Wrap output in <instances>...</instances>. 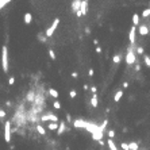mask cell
Returning <instances> with one entry per match:
<instances>
[{
	"label": "cell",
	"instance_id": "1",
	"mask_svg": "<svg viewBox=\"0 0 150 150\" xmlns=\"http://www.w3.org/2000/svg\"><path fill=\"white\" fill-rule=\"evenodd\" d=\"M3 54H2V64H3V70L4 73L8 72V49L7 46H3Z\"/></svg>",
	"mask_w": 150,
	"mask_h": 150
},
{
	"label": "cell",
	"instance_id": "2",
	"mask_svg": "<svg viewBox=\"0 0 150 150\" xmlns=\"http://www.w3.org/2000/svg\"><path fill=\"white\" fill-rule=\"evenodd\" d=\"M58 25H60V19L57 18V19H54V20H53V23H51V26L48 29V31H46V37H48V38L53 35V32L55 31V29H57V26H58Z\"/></svg>",
	"mask_w": 150,
	"mask_h": 150
},
{
	"label": "cell",
	"instance_id": "3",
	"mask_svg": "<svg viewBox=\"0 0 150 150\" xmlns=\"http://www.w3.org/2000/svg\"><path fill=\"white\" fill-rule=\"evenodd\" d=\"M4 139H6V142L11 141V123L10 122H7L6 126H4Z\"/></svg>",
	"mask_w": 150,
	"mask_h": 150
},
{
	"label": "cell",
	"instance_id": "4",
	"mask_svg": "<svg viewBox=\"0 0 150 150\" xmlns=\"http://www.w3.org/2000/svg\"><path fill=\"white\" fill-rule=\"evenodd\" d=\"M135 61H137V57H135L134 51L131 50V49H129L127 55H126V62H127V65H131V64H134Z\"/></svg>",
	"mask_w": 150,
	"mask_h": 150
},
{
	"label": "cell",
	"instance_id": "5",
	"mask_svg": "<svg viewBox=\"0 0 150 150\" xmlns=\"http://www.w3.org/2000/svg\"><path fill=\"white\" fill-rule=\"evenodd\" d=\"M41 120H51V122H54V123H57V120H58V118L55 115H53L51 112H49V114H46V115H42L41 116Z\"/></svg>",
	"mask_w": 150,
	"mask_h": 150
},
{
	"label": "cell",
	"instance_id": "6",
	"mask_svg": "<svg viewBox=\"0 0 150 150\" xmlns=\"http://www.w3.org/2000/svg\"><path fill=\"white\" fill-rule=\"evenodd\" d=\"M73 126H74V127H77V129H80V127H84V129H87V127H88V122L77 119V120H74V122H73Z\"/></svg>",
	"mask_w": 150,
	"mask_h": 150
},
{
	"label": "cell",
	"instance_id": "7",
	"mask_svg": "<svg viewBox=\"0 0 150 150\" xmlns=\"http://www.w3.org/2000/svg\"><path fill=\"white\" fill-rule=\"evenodd\" d=\"M81 4H83V2H81V0H74V2H72V10H73L74 12L80 11V8H81Z\"/></svg>",
	"mask_w": 150,
	"mask_h": 150
},
{
	"label": "cell",
	"instance_id": "8",
	"mask_svg": "<svg viewBox=\"0 0 150 150\" xmlns=\"http://www.w3.org/2000/svg\"><path fill=\"white\" fill-rule=\"evenodd\" d=\"M135 27H137V26H133V27H131L130 34H129V38H130V43H131V45L135 43Z\"/></svg>",
	"mask_w": 150,
	"mask_h": 150
},
{
	"label": "cell",
	"instance_id": "9",
	"mask_svg": "<svg viewBox=\"0 0 150 150\" xmlns=\"http://www.w3.org/2000/svg\"><path fill=\"white\" fill-rule=\"evenodd\" d=\"M35 104L37 106H39V107H42L43 106V95H42L41 92H38V95H37V97H35Z\"/></svg>",
	"mask_w": 150,
	"mask_h": 150
},
{
	"label": "cell",
	"instance_id": "10",
	"mask_svg": "<svg viewBox=\"0 0 150 150\" xmlns=\"http://www.w3.org/2000/svg\"><path fill=\"white\" fill-rule=\"evenodd\" d=\"M65 130H66V124H65V122H60V127L57 130V134L58 135H62L65 133Z\"/></svg>",
	"mask_w": 150,
	"mask_h": 150
},
{
	"label": "cell",
	"instance_id": "11",
	"mask_svg": "<svg viewBox=\"0 0 150 150\" xmlns=\"http://www.w3.org/2000/svg\"><path fill=\"white\" fill-rule=\"evenodd\" d=\"M92 138H93V139H96L97 142H99V141H101V139H103V133H101L100 130H97V131H95V133L92 134Z\"/></svg>",
	"mask_w": 150,
	"mask_h": 150
},
{
	"label": "cell",
	"instance_id": "12",
	"mask_svg": "<svg viewBox=\"0 0 150 150\" xmlns=\"http://www.w3.org/2000/svg\"><path fill=\"white\" fill-rule=\"evenodd\" d=\"M147 32H149V29H147L146 25L139 26V34H141V35H147Z\"/></svg>",
	"mask_w": 150,
	"mask_h": 150
},
{
	"label": "cell",
	"instance_id": "13",
	"mask_svg": "<svg viewBox=\"0 0 150 150\" xmlns=\"http://www.w3.org/2000/svg\"><path fill=\"white\" fill-rule=\"evenodd\" d=\"M87 10H88V2H87V0H84L83 4H81V8H80V11L83 12V15H85V14H87Z\"/></svg>",
	"mask_w": 150,
	"mask_h": 150
},
{
	"label": "cell",
	"instance_id": "14",
	"mask_svg": "<svg viewBox=\"0 0 150 150\" xmlns=\"http://www.w3.org/2000/svg\"><path fill=\"white\" fill-rule=\"evenodd\" d=\"M35 95H34V92H32V91H30L29 93H27V100H29V101H31V103H34L35 101Z\"/></svg>",
	"mask_w": 150,
	"mask_h": 150
},
{
	"label": "cell",
	"instance_id": "15",
	"mask_svg": "<svg viewBox=\"0 0 150 150\" xmlns=\"http://www.w3.org/2000/svg\"><path fill=\"white\" fill-rule=\"evenodd\" d=\"M31 19H32V16H31L30 12L25 14V23H26V25H30V23H31Z\"/></svg>",
	"mask_w": 150,
	"mask_h": 150
},
{
	"label": "cell",
	"instance_id": "16",
	"mask_svg": "<svg viewBox=\"0 0 150 150\" xmlns=\"http://www.w3.org/2000/svg\"><path fill=\"white\" fill-rule=\"evenodd\" d=\"M122 96H123V92H122V91H116L115 96H114V100H115L116 103H118V101L120 100V97H122Z\"/></svg>",
	"mask_w": 150,
	"mask_h": 150
},
{
	"label": "cell",
	"instance_id": "17",
	"mask_svg": "<svg viewBox=\"0 0 150 150\" xmlns=\"http://www.w3.org/2000/svg\"><path fill=\"white\" fill-rule=\"evenodd\" d=\"M49 95L50 96H53V97H58V92L55 91V89H53V88H49Z\"/></svg>",
	"mask_w": 150,
	"mask_h": 150
},
{
	"label": "cell",
	"instance_id": "18",
	"mask_svg": "<svg viewBox=\"0 0 150 150\" xmlns=\"http://www.w3.org/2000/svg\"><path fill=\"white\" fill-rule=\"evenodd\" d=\"M58 123H54V122H51V123H49V130H58Z\"/></svg>",
	"mask_w": 150,
	"mask_h": 150
},
{
	"label": "cell",
	"instance_id": "19",
	"mask_svg": "<svg viewBox=\"0 0 150 150\" xmlns=\"http://www.w3.org/2000/svg\"><path fill=\"white\" fill-rule=\"evenodd\" d=\"M37 131H38V133L41 134V135H45L46 134V131H45V129L42 127L41 124H37Z\"/></svg>",
	"mask_w": 150,
	"mask_h": 150
},
{
	"label": "cell",
	"instance_id": "20",
	"mask_svg": "<svg viewBox=\"0 0 150 150\" xmlns=\"http://www.w3.org/2000/svg\"><path fill=\"white\" fill-rule=\"evenodd\" d=\"M133 23H134V26L139 25V16L137 15V14H134V15H133Z\"/></svg>",
	"mask_w": 150,
	"mask_h": 150
},
{
	"label": "cell",
	"instance_id": "21",
	"mask_svg": "<svg viewBox=\"0 0 150 150\" xmlns=\"http://www.w3.org/2000/svg\"><path fill=\"white\" fill-rule=\"evenodd\" d=\"M91 104H92V107H97V96H96V95H93V96H92Z\"/></svg>",
	"mask_w": 150,
	"mask_h": 150
},
{
	"label": "cell",
	"instance_id": "22",
	"mask_svg": "<svg viewBox=\"0 0 150 150\" xmlns=\"http://www.w3.org/2000/svg\"><path fill=\"white\" fill-rule=\"evenodd\" d=\"M107 143H108V146H110L111 150H118V149H116V146H115V143L112 142V139H108V142H107Z\"/></svg>",
	"mask_w": 150,
	"mask_h": 150
},
{
	"label": "cell",
	"instance_id": "23",
	"mask_svg": "<svg viewBox=\"0 0 150 150\" xmlns=\"http://www.w3.org/2000/svg\"><path fill=\"white\" fill-rule=\"evenodd\" d=\"M130 145V150H138V143L137 142H131Z\"/></svg>",
	"mask_w": 150,
	"mask_h": 150
},
{
	"label": "cell",
	"instance_id": "24",
	"mask_svg": "<svg viewBox=\"0 0 150 150\" xmlns=\"http://www.w3.org/2000/svg\"><path fill=\"white\" fill-rule=\"evenodd\" d=\"M142 16L146 19V18H149L150 16V8H147V10H145L143 12H142Z\"/></svg>",
	"mask_w": 150,
	"mask_h": 150
},
{
	"label": "cell",
	"instance_id": "25",
	"mask_svg": "<svg viewBox=\"0 0 150 150\" xmlns=\"http://www.w3.org/2000/svg\"><path fill=\"white\" fill-rule=\"evenodd\" d=\"M120 146H122V149H123V150H130V145L126 143V142H122Z\"/></svg>",
	"mask_w": 150,
	"mask_h": 150
},
{
	"label": "cell",
	"instance_id": "26",
	"mask_svg": "<svg viewBox=\"0 0 150 150\" xmlns=\"http://www.w3.org/2000/svg\"><path fill=\"white\" fill-rule=\"evenodd\" d=\"M143 61H145V64H146L147 66L150 68V57H149V55H145V57H143Z\"/></svg>",
	"mask_w": 150,
	"mask_h": 150
},
{
	"label": "cell",
	"instance_id": "27",
	"mask_svg": "<svg viewBox=\"0 0 150 150\" xmlns=\"http://www.w3.org/2000/svg\"><path fill=\"white\" fill-rule=\"evenodd\" d=\"M112 61H114L115 64H118V62H120V55L119 54H116V55H114V58H112Z\"/></svg>",
	"mask_w": 150,
	"mask_h": 150
},
{
	"label": "cell",
	"instance_id": "28",
	"mask_svg": "<svg viewBox=\"0 0 150 150\" xmlns=\"http://www.w3.org/2000/svg\"><path fill=\"white\" fill-rule=\"evenodd\" d=\"M49 55H50L51 60H55V53L53 51V49H49Z\"/></svg>",
	"mask_w": 150,
	"mask_h": 150
},
{
	"label": "cell",
	"instance_id": "29",
	"mask_svg": "<svg viewBox=\"0 0 150 150\" xmlns=\"http://www.w3.org/2000/svg\"><path fill=\"white\" fill-rule=\"evenodd\" d=\"M53 107H54L55 110H60V108H61V104H60V101H54V103H53Z\"/></svg>",
	"mask_w": 150,
	"mask_h": 150
},
{
	"label": "cell",
	"instance_id": "30",
	"mask_svg": "<svg viewBox=\"0 0 150 150\" xmlns=\"http://www.w3.org/2000/svg\"><path fill=\"white\" fill-rule=\"evenodd\" d=\"M69 95H70V97H72V99H74V97H76V95H77V92H76V91H70Z\"/></svg>",
	"mask_w": 150,
	"mask_h": 150
},
{
	"label": "cell",
	"instance_id": "31",
	"mask_svg": "<svg viewBox=\"0 0 150 150\" xmlns=\"http://www.w3.org/2000/svg\"><path fill=\"white\" fill-rule=\"evenodd\" d=\"M108 137H110V138H114V137H115V131H114V130H110V131H108Z\"/></svg>",
	"mask_w": 150,
	"mask_h": 150
},
{
	"label": "cell",
	"instance_id": "32",
	"mask_svg": "<svg viewBox=\"0 0 150 150\" xmlns=\"http://www.w3.org/2000/svg\"><path fill=\"white\" fill-rule=\"evenodd\" d=\"M38 39H39L41 42H46V37H43L42 34H39V35H38Z\"/></svg>",
	"mask_w": 150,
	"mask_h": 150
},
{
	"label": "cell",
	"instance_id": "33",
	"mask_svg": "<svg viewBox=\"0 0 150 150\" xmlns=\"http://www.w3.org/2000/svg\"><path fill=\"white\" fill-rule=\"evenodd\" d=\"M137 53L138 54H143V48H141V46H139V48H137Z\"/></svg>",
	"mask_w": 150,
	"mask_h": 150
},
{
	"label": "cell",
	"instance_id": "34",
	"mask_svg": "<svg viewBox=\"0 0 150 150\" xmlns=\"http://www.w3.org/2000/svg\"><path fill=\"white\" fill-rule=\"evenodd\" d=\"M8 3H10V2H8V0H7V2H4V0H2V2H0V7H4V6H6V4H8Z\"/></svg>",
	"mask_w": 150,
	"mask_h": 150
},
{
	"label": "cell",
	"instance_id": "35",
	"mask_svg": "<svg viewBox=\"0 0 150 150\" xmlns=\"http://www.w3.org/2000/svg\"><path fill=\"white\" fill-rule=\"evenodd\" d=\"M96 91H97V89H96V87H95V85H92V87H91V92L93 93V95H96Z\"/></svg>",
	"mask_w": 150,
	"mask_h": 150
},
{
	"label": "cell",
	"instance_id": "36",
	"mask_svg": "<svg viewBox=\"0 0 150 150\" xmlns=\"http://www.w3.org/2000/svg\"><path fill=\"white\" fill-rule=\"evenodd\" d=\"M14 83H15V78H14V77H10V80H8V84H10V85H12Z\"/></svg>",
	"mask_w": 150,
	"mask_h": 150
},
{
	"label": "cell",
	"instance_id": "37",
	"mask_svg": "<svg viewBox=\"0 0 150 150\" xmlns=\"http://www.w3.org/2000/svg\"><path fill=\"white\" fill-rule=\"evenodd\" d=\"M4 116H6V111H4V110H2V111H0V118H4Z\"/></svg>",
	"mask_w": 150,
	"mask_h": 150
},
{
	"label": "cell",
	"instance_id": "38",
	"mask_svg": "<svg viewBox=\"0 0 150 150\" xmlns=\"http://www.w3.org/2000/svg\"><path fill=\"white\" fill-rule=\"evenodd\" d=\"M72 120V116H70V114H66V122H70Z\"/></svg>",
	"mask_w": 150,
	"mask_h": 150
},
{
	"label": "cell",
	"instance_id": "39",
	"mask_svg": "<svg viewBox=\"0 0 150 150\" xmlns=\"http://www.w3.org/2000/svg\"><path fill=\"white\" fill-rule=\"evenodd\" d=\"M76 15H77L78 18H81V16H83V12H81V11H77V12H76Z\"/></svg>",
	"mask_w": 150,
	"mask_h": 150
},
{
	"label": "cell",
	"instance_id": "40",
	"mask_svg": "<svg viewBox=\"0 0 150 150\" xmlns=\"http://www.w3.org/2000/svg\"><path fill=\"white\" fill-rule=\"evenodd\" d=\"M93 73H95V72H93V69H89V72H88V74H89V76H93Z\"/></svg>",
	"mask_w": 150,
	"mask_h": 150
},
{
	"label": "cell",
	"instance_id": "41",
	"mask_svg": "<svg viewBox=\"0 0 150 150\" xmlns=\"http://www.w3.org/2000/svg\"><path fill=\"white\" fill-rule=\"evenodd\" d=\"M96 53H101V48H99V46H97V48H96Z\"/></svg>",
	"mask_w": 150,
	"mask_h": 150
},
{
	"label": "cell",
	"instance_id": "42",
	"mask_svg": "<svg viewBox=\"0 0 150 150\" xmlns=\"http://www.w3.org/2000/svg\"><path fill=\"white\" fill-rule=\"evenodd\" d=\"M72 76H73L74 78H77V76H78V74H77V72H73V73H72Z\"/></svg>",
	"mask_w": 150,
	"mask_h": 150
},
{
	"label": "cell",
	"instance_id": "43",
	"mask_svg": "<svg viewBox=\"0 0 150 150\" xmlns=\"http://www.w3.org/2000/svg\"><path fill=\"white\" fill-rule=\"evenodd\" d=\"M135 70H137V72H138V70H141V66H139V65L137 64V65H135Z\"/></svg>",
	"mask_w": 150,
	"mask_h": 150
},
{
	"label": "cell",
	"instance_id": "44",
	"mask_svg": "<svg viewBox=\"0 0 150 150\" xmlns=\"http://www.w3.org/2000/svg\"><path fill=\"white\" fill-rule=\"evenodd\" d=\"M99 145H101V146H104V141H103V139H101V141H99Z\"/></svg>",
	"mask_w": 150,
	"mask_h": 150
},
{
	"label": "cell",
	"instance_id": "45",
	"mask_svg": "<svg viewBox=\"0 0 150 150\" xmlns=\"http://www.w3.org/2000/svg\"><path fill=\"white\" fill-rule=\"evenodd\" d=\"M129 87V83H123V88H127Z\"/></svg>",
	"mask_w": 150,
	"mask_h": 150
}]
</instances>
